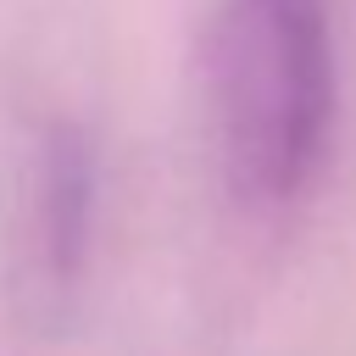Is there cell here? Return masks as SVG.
Returning a JSON list of instances; mask_svg holds the SVG:
<instances>
[{
	"label": "cell",
	"mask_w": 356,
	"mask_h": 356,
	"mask_svg": "<svg viewBox=\"0 0 356 356\" xmlns=\"http://www.w3.org/2000/svg\"><path fill=\"white\" fill-rule=\"evenodd\" d=\"M206 100L228 184L256 206L295 200L334 122V33L323 0H222L206 39Z\"/></svg>",
	"instance_id": "cell-1"
},
{
	"label": "cell",
	"mask_w": 356,
	"mask_h": 356,
	"mask_svg": "<svg viewBox=\"0 0 356 356\" xmlns=\"http://www.w3.org/2000/svg\"><path fill=\"white\" fill-rule=\"evenodd\" d=\"M89 150L72 128L44 134V145L33 150L28 167V261L44 284H67L83 261V239H89Z\"/></svg>",
	"instance_id": "cell-2"
}]
</instances>
